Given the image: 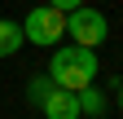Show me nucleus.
<instances>
[{"mask_svg":"<svg viewBox=\"0 0 123 119\" xmlns=\"http://www.w3.org/2000/svg\"><path fill=\"white\" fill-rule=\"evenodd\" d=\"M62 35H66V13L53 9V5H35L22 18V40L35 44V49H57Z\"/></svg>","mask_w":123,"mask_h":119,"instance_id":"f03ea898","label":"nucleus"},{"mask_svg":"<svg viewBox=\"0 0 123 119\" xmlns=\"http://www.w3.org/2000/svg\"><path fill=\"white\" fill-rule=\"evenodd\" d=\"M44 5H53V9H62V13H70V9H79V5H88V0H44Z\"/></svg>","mask_w":123,"mask_h":119,"instance_id":"6e6552de","label":"nucleus"},{"mask_svg":"<svg viewBox=\"0 0 123 119\" xmlns=\"http://www.w3.org/2000/svg\"><path fill=\"white\" fill-rule=\"evenodd\" d=\"M97 71H101V62H97V49H79V44H57L53 49V57H49V75L57 88H70V93H79V88H88V84H97Z\"/></svg>","mask_w":123,"mask_h":119,"instance_id":"f257e3e1","label":"nucleus"},{"mask_svg":"<svg viewBox=\"0 0 123 119\" xmlns=\"http://www.w3.org/2000/svg\"><path fill=\"white\" fill-rule=\"evenodd\" d=\"M44 119H79V101H75V93L70 88H53L49 97L35 106Z\"/></svg>","mask_w":123,"mask_h":119,"instance_id":"20e7f679","label":"nucleus"},{"mask_svg":"<svg viewBox=\"0 0 123 119\" xmlns=\"http://www.w3.org/2000/svg\"><path fill=\"white\" fill-rule=\"evenodd\" d=\"M75 101H79V115H84V119H101L105 110H110V97H105L97 84L79 88V93H75Z\"/></svg>","mask_w":123,"mask_h":119,"instance_id":"39448f33","label":"nucleus"},{"mask_svg":"<svg viewBox=\"0 0 123 119\" xmlns=\"http://www.w3.org/2000/svg\"><path fill=\"white\" fill-rule=\"evenodd\" d=\"M22 22H13V18H0V57H13V53H22Z\"/></svg>","mask_w":123,"mask_h":119,"instance_id":"423d86ee","label":"nucleus"},{"mask_svg":"<svg viewBox=\"0 0 123 119\" xmlns=\"http://www.w3.org/2000/svg\"><path fill=\"white\" fill-rule=\"evenodd\" d=\"M53 88H57V84H53L49 75H31V84H26V101H31V106H40V101L49 97Z\"/></svg>","mask_w":123,"mask_h":119,"instance_id":"0eeeda50","label":"nucleus"},{"mask_svg":"<svg viewBox=\"0 0 123 119\" xmlns=\"http://www.w3.org/2000/svg\"><path fill=\"white\" fill-rule=\"evenodd\" d=\"M66 35L70 44H79V49H101L105 40H110V18H105L101 9L92 5H79L66 13Z\"/></svg>","mask_w":123,"mask_h":119,"instance_id":"7ed1b4c3","label":"nucleus"},{"mask_svg":"<svg viewBox=\"0 0 123 119\" xmlns=\"http://www.w3.org/2000/svg\"><path fill=\"white\" fill-rule=\"evenodd\" d=\"M114 106H119V115H123V84H119V97H114Z\"/></svg>","mask_w":123,"mask_h":119,"instance_id":"1a4fd4ad","label":"nucleus"}]
</instances>
